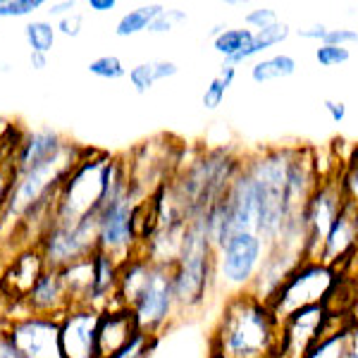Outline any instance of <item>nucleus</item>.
I'll use <instances>...</instances> for the list:
<instances>
[{
  "label": "nucleus",
  "instance_id": "nucleus-1",
  "mask_svg": "<svg viewBox=\"0 0 358 358\" xmlns=\"http://www.w3.org/2000/svg\"><path fill=\"white\" fill-rule=\"evenodd\" d=\"M280 320L273 306L251 292L227 296L213 330L210 358H275Z\"/></svg>",
  "mask_w": 358,
  "mask_h": 358
},
{
  "label": "nucleus",
  "instance_id": "nucleus-2",
  "mask_svg": "<svg viewBox=\"0 0 358 358\" xmlns=\"http://www.w3.org/2000/svg\"><path fill=\"white\" fill-rule=\"evenodd\" d=\"M122 172L127 160L98 148H86L84 158L65 179L55 201V222L72 224L89 215H96L108 192Z\"/></svg>",
  "mask_w": 358,
  "mask_h": 358
},
{
  "label": "nucleus",
  "instance_id": "nucleus-3",
  "mask_svg": "<svg viewBox=\"0 0 358 358\" xmlns=\"http://www.w3.org/2000/svg\"><path fill=\"white\" fill-rule=\"evenodd\" d=\"M172 280L179 313H196L215 294V246L206 232L203 217H196L187 224L182 251L172 265Z\"/></svg>",
  "mask_w": 358,
  "mask_h": 358
},
{
  "label": "nucleus",
  "instance_id": "nucleus-4",
  "mask_svg": "<svg viewBox=\"0 0 358 358\" xmlns=\"http://www.w3.org/2000/svg\"><path fill=\"white\" fill-rule=\"evenodd\" d=\"M320 303H344V273L322 261H308V258H303L294 268V273L270 301L277 320H285L296 310Z\"/></svg>",
  "mask_w": 358,
  "mask_h": 358
},
{
  "label": "nucleus",
  "instance_id": "nucleus-5",
  "mask_svg": "<svg viewBox=\"0 0 358 358\" xmlns=\"http://www.w3.org/2000/svg\"><path fill=\"white\" fill-rule=\"evenodd\" d=\"M265 253L268 246L253 232H236L222 241L215 248V292H224V299L251 292Z\"/></svg>",
  "mask_w": 358,
  "mask_h": 358
},
{
  "label": "nucleus",
  "instance_id": "nucleus-6",
  "mask_svg": "<svg viewBox=\"0 0 358 358\" xmlns=\"http://www.w3.org/2000/svg\"><path fill=\"white\" fill-rule=\"evenodd\" d=\"M346 313L337 303H320L301 308L280 320V339H277L275 358H306L313 346L320 344L325 334L339 327Z\"/></svg>",
  "mask_w": 358,
  "mask_h": 358
},
{
  "label": "nucleus",
  "instance_id": "nucleus-7",
  "mask_svg": "<svg viewBox=\"0 0 358 358\" xmlns=\"http://www.w3.org/2000/svg\"><path fill=\"white\" fill-rule=\"evenodd\" d=\"M134 322L141 334H148L153 339H160L163 334L170 330L172 322L179 315L177 306V294H175V280H172V268L165 265H155L151 270L146 287L136 296V301L129 306Z\"/></svg>",
  "mask_w": 358,
  "mask_h": 358
},
{
  "label": "nucleus",
  "instance_id": "nucleus-8",
  "mask_svg": "<svg viewBox=\"0 0 358 358\" xmlns=\"http://www.w3.org/2000/svg\"><path fill=\"white\" fill-rule=\"evenodd\" d=\"M339 172V170H337ZM337 172L327 175L317 184L313 196L308 199L303 210V258L317 261L325 244L327 234L334 227L337 217L342 215L346 206V196L342 192Z\"/></svg>",
  "mask_w": 358,
  "mask_h": 358
},
{
  "label": "nucleus",
  "instance_id": "nucleus-9",
  "mask_svg": "<svg viewBox=\"0 0 358 358\" xmlns=\"http://www.w3.org/2000/svg\"><path fill=\"white\" fill-rule=\"evenodd\" d=\"M38 251L48 270H65L67 265L91 258L98 251V224L96 215H89L72 224H57L43 234Z\"/></svg>",
  "mask_w": 358,
  "mask_h": 358
},
{
  "label": "nucleus",
  "instance_id": "nucleus-10",
  "mask_svg": "<svg viewBox=\"0 0 358 358\" xmlns=\"http://www.w3.org/2000/svg\"><path fill=\"white\" fill-rule=\"evenodd\" d=\"M5 337L24 358H62L60 320L43 315H24L5 320Z\"/></svg>",
  "mask_w": 358,
  "mask_h": 358
},
{
  "label": "nucleus",
  "instance_id": "nucleus-11",
  "mask_svg": "<svg viewBox=\"0 0 358 358\" xmlns=\"http://www.w3.org/2000/svg\"><path fill=\"white\" fill-rule=\"evenodd\" d=\"M98 322H101V310L89 308V306H72L60 317L62 358H101Z\"/></svg>",
  "mask_w": 358,
  "mask_h": 358
},
{
  "label": "nucleus",
  "instance_id": "nucleus-12",
  "mask_svg": "<svg viewBox=\"0 0 358 358\" xmlns=\"http://www.w3.org/2000/svg\"><path fill=\"white\" fill-rule=\"evenodd\" d=\"M356 258H358V206L346 201L342 215L337 217L334 227L327 234L325 244H322L317 261L332 265V268L344 273Z\"/></svg>",
  "mask_w": 358,
  "mask_h": 358
},
{
  "label": "nucleus",
  "instance_id": "nucleus-13",
  "mask_svg": "<svg viewBox=\"0 0 358 358\" xmlns=\"http://www.w3.org/2000/svg\"><path fill=\"white\" fill-rule=\"evenodd\" d=\"M65 146H67V138L62 136L60 131L50 129V127H38V129L22 131L20 143H17V153H15L17 175L48 165L50 160H55L57 155L62 153Z\"/></svg>",
  "mask_w": 358,
  "mask_h": 358
},
{
  "label": "nucleus",
  "instance_id": "nucleus-14",
  "mask_svg": "<svg viewBox=\"0 0 358 358\" xmlns=\"http://www.w3.org/2000/svg\"><path fill=\"white\" fill-rule=\"evenodd\" d=\"M301 261H303V253L299 248H289V246L268 248L256 282L251 287V294H256L258 299L270 303L275 294L280 292V287L287 282V277L294 273V268Z\"/></svg>",
  "mask_w": 358,
  "mask_h": 358
},
{
  "label": "nucleus",
  "instance_id": "nucleus-15",
  "mask_svg": "<svg viewBox=\"0 0 358 358\" xmlns=\"http://www.w3.org/2000/svg\"><path fill=\"white\" fill-rule=\"evenodd\" d=\"M24 306L29 315H43V317L60 320L72 308V301H69V294L65 289L60 270H45L41 280L34 285V289L24 296Z\"/></svg>",
  "mask_w": 358,
  "mask_h": 358
},
{
  "label": "nucleus",
  "instance_id": "nucleus-16",
  "mask_svg": "<svg viewBox=\"0 0 358 358\" xmlns=\"http://www.w3.org/2000/svg\"><path fill=\"white\" fill-rule=\"evenodd\" d=\"M43 256L38 251V246H22L20 253L15 256V261L10 263L8 273H5L3 285L8 287L10 299L15 301H24V296L34 289L41 275L45 273Z\"/></svg>",
  "mask_w": 358,
  "mask_h": 358
},
{
  "label": "nucleus",
  "instance_id": "nucleus-17",
  "mask_svg": "<svg viewBox=\"0 0 358 358\" xmlns=\"http://www.w3.org/2000/svg\"><path fill=\"white\" fill-rule=\"evenodd\" d=\"M138 334V327L134 322V315L122 306L117 308H108L101 313V322H98V354L101 358L113 356L115 351L124 349Z\"/></svg>",
  "mask_w": 358,
  "mask_h": 358
},
{
  "label": "nucleus",
  "instance_id": "nucleus-18",
  "mask_svg": "<svg viewBox=\"0 0 358 358\" xmlns=\"http://www.w3.org/2000/svg\"><path fill=\"white\" fill-rule=\"evenodd\" d=\"M91 258H94V287H91L86 306L101 310V313L108 308H117V285L122 263L103 251H96Z\"/></svg>",
  "mask_w": 358,
  "mask_h": 358
},
{
  "label": "nucleus",
  "instance_id": "nucleus-19",
  "mask_svg": "<svg viewBox=\"0 0 358 358\" xmlns=\"http://www.w3.org/2000/svg\"><path fill=\"white\" fill-rule=\"evenodd\" d=\"M296 69H299V62L294 55L275 53V55L258 57V60L251 65V69H248V74H251V82L268 84V82H282V79L294 77Z\"/></svg>",
  "mask_w": 358,
  "mask_h": 358
},
{
  "label": "nucleus",
  "instance_id": "nucleus-20",
  "mask_svg": "<svg viewBox=\"0 0 358 358\" xmlns=\"http://www.w3.org/2000/svg\"><path fill=\"white\" fill-rule=\"evenodd\" d=\"M289 36H292V27L287 24V22H277V24L270 27V29L253 31V41L248 43V48H244L236 57H232V60H224V62L239 67L241 62H248V60H253V57H265V53H268L270 48L285 43Z\"/></svg>",
  "mask_w": 358,
  "mask_h": 358
},
{
  "label": "nucleus",
  "instance_id": "nucleus-21",
  "mask_svg": "<svg viewBox=\"0 0 358 358\" xmlns=\"http://www.w3.org/2000/svg\"><path fill=\"white\" fill-rule=\"evenodd\" d=\"M60 275L72 306H86L91 287H94V258H84L79 263L67 265L65 270H60Z\"/></svg>",
  "mask_w": 358,
  "mask_h": 358
},
{
  "label": "nucleus",
  "instance_id": "nucleus-22",
  "mask_svg": "<svg viewBox=\"0 0 358 358\" xmlns=\"http://www.w3.org/2000/svg\"><path fill=\"white\" fill-rule=\"evenodd\" d=\"M163 8H165L163 3H146V5H136V8H131L129 13H124L117 20V24H115V36L129 38V36H136V34H141V31H148L151 22L163 13Z\"/></svg>",
  "mask_w": 358,
  "mask_h": 358
},
{
  "label": "nucleus",
  "instance_id": "nucleus-23",
  "mask_svg": "<svg viewBox=\"0 0 358 358\" xmlns=\"http://www.w3.org/2000/svg\"><path fill=\"white\" fill-rule=\"evenodd\" d=\"M234 79H236V67L229 65V62H222V65L217 67L215 77L208 82L203 96H201V103H203L206 110H217V108L222 106L224 96L232 89Z\"/></svg>",
  "mask_w": 358,
  "mask_h": 358
},
{
  "label": "nucleus",
  "instance_id": "nucleus-24",
  "mask_svg": "<svg viewBox=\"0 0 358 358\" xmlns=\"http://www.w3.org/2000/svg\"><path fill=\"white\" fill-rule=\"evenodd\" d=\"M253 41V31L248 27H227L217 38H213V50L217 55H222L224 60H232L248 48V43Z\"/></svg>",
  "mask_w": 358,
  "mask_h": 358
},
{
  "label": "nucleus",
  "instance_id": "nucleus-25",
  "mask_svg": "<svg viewBox=\"0 0 358 358\" xmlns=\"http://www.w3.org/2000/svg\"><path fill=\"white\" fill-rule=\"evenodd\" d=\"M24 38L31 48V53H45L48 55L55 45L57 29L50 20H31L24 27Z\"/></svg>",
  "mask_w": 358,
  "mask_h": 358
},
{
  "label": "nucleus",
  "instance_id": "nucleus-26",
  "mask_svg": "<svg viewBox=\"0 0 358 358\" xmlns=\"http://www.w3.org/2000/svg\"><path fill=\"white\" fill-rule=\"evenodd\" d=\"M17 143H20V136H17L15 141L0 143V213H3L5 203H8L10 192H13V184H15V175H17V167H15Z\"/></svg>",
  "mask_w": 358,
  "mask_h": 358
},
{
  "label": "nucleus",
  "instance_id": "nucleus-27",
  "mask_svg": "<svg viewBox=\"0 0 358 358\" xmlns=\"http://www.w3.org/2000/svg\"><path fill=\"white\" fill-rule=\"evenodd\" d=\"M346 342H349V320H344L339 327H334L330 334L320 339V344L310 349L306 358H344Z\"/></svg>",
  "mask_w": 358,
  "mask_h": 358
},
{
  "label": "nucleus",
  "instance_id": "nucleus-28",
  "mask_svg": "<svg viewBox=\"0 0 358 358\" xmlns=\"http://www.w3.org/2000/svg\"><path fill=\"white\" fill-rule=\"evenodd\" d=\"M339 184H342V192L349 203L358 206V146L351 151L344 165H339Z\"/></svg>",
  "mask_w": 358,
  "mask_h": 358
},
{
  "label": "nucleus",
  "instance_id": "nucleus-29",
  "mask_svg": "<svg viewBox=\"0 0 358 358\" xmlns=\"http://www.w3.org/2000/svg\"><path fill=\"white\" fill-rule=\"evenodd\" d=\"M89 72L98 79H106V82H117V79L127 77V67L117 55H101L91 60Z\"/></svg>",
  "mask_w": 358,
  "mask_h": 358
},
{
  "label": "nucleus",
  "instance_id": "nucleus-30",
  "mask_svg": "<svg viewBox=\"0 0 358 358\" xmlns=\"http://www.w3.org/2000/svg\"><path fill=\"white\" fill-rule=\"evenodd\" d=\"M127 77H129V84L131 89L136 91V94H148V91L153 89L155 84H158V77H155V62H138L127 72Z\"/></svg>",
  "mask_w": 358,
  "mask_h": 358
},
{
  "label": "nucleus",
  "instance_id": "nucleus-31",
  "mask_svg": "<svg viewBox=\"0 0 358 358\" xmlns=\"http://www.w3.org/2000/svg\"><path fill=\"white\" fill-rule=\"evenodd\" d=\"M189 20V13L182 8H163V13H160L155 20L151 22V27H148V34H170L172 29H177L179 24H184V22Z\"/></svg>",
  "mask_w": 358,
  "mask_h": 358
},
{
  "label": "nucleus",
  "instance_id": "nucleus-32",
  "mask_svg": "<svg viewBox=\"0 0 358 358\" xmlns=\"http://www.w3.org/2000/svg\"><path fill=\"white\" fill-rule=\"evenodd\" d=\"M155 346H158V339H153V337H148V334L138 332L136 337L124 346V349L115 351L113 356H106V358H151V354L155 351Z\"/></svg>",
  "mask_w": 358,
  "mask_h": 358
},
{
  "label": "nucleus",
  "instance_id": "nucleus-33",
  "mask_svg": "<svg viewBox=\"0 0 358 358\" xmlns=\"http://www.w3.org/2000/svg\"><path fill=\"white\" fill-rule=\"evenodd\" d=\"M280 22V15L273 5H258V8L248 10L244 15V24L251 29V31H263V29H270Z\"/></svg>",
  "mask_w": 358,
  "mask_h": 358
},
{
  "label": "nucleus",
  "instance_id": "nucleus-34",
  "mask_svg": "<svg viewBox=\"0 0 358 358\" xmlns=\"http://www.w3.org/2000/svg\"><path fill=\"white\" fill-rule=\"evenodd\" d=\"M41 8H45L43 0H3V3H0V20L29 17Z\"/></svg>",
  "mask_w": 358,
  "mask_h": 358
},
{
  "label": "nucleus",
  "instance_id": "nucleus-35",
  "mask_svg": "<svg viewBox=\"0 0 358 358\" xmlns=\"http://www.w3.org/2000/svg\"><path fill=\"white\" fill-rule=\"evenodd\" d=\"M315 62L320 67H339L344 62L351 60V50L349 48H342V45H327V43H320L315 48Z\"/></svg>",
  "mask_w": 358,
  "mask_h": 358
},
{
  "label": "nucleus",
  "instance_id": "nucleus-36",
  "mask_svg": "<svg viewBox=\"0 0 358 358\" xmlns=\"http://www.w3.org/2000/svg\"><path fill=\"white\" fill-rule=\"evenodd\" d=\"M55 29L60 36H67V38H77L82 36L84 31V15L82 13H72L67 17H62V20L55 22Z\"/></svg>",
  "mask_w": 358,
  "mask_h": 358
},
{
  "label": "nucleus",
  "instance_id": "nucleus-37",
  "mask_svg": "<svg viewBox=\"0 0 358 358\" xmlns=\"http://www.w3.org/2000/svg\"><path fill=\"white\" fill-rule=\"evenodd\" d=\"M327 45H342V48H349V45L358 43V29L351 27H330L325 36Z\"/></svg>",
  "mask_w": 358,
  "mask_h": 358
},
{
  "label": "nucleus",
  "instance_id": "nucleus-38",
  "mask_svg": "<svg viewBox=\"0 0 358 358\" xmlns=\"http://www.w3.org/2000/svg\"><path fill=\"white\" fill-rule=\"evenodd\" d=\"M327 31H330V27L322 24V22H315V24H308V27H299L296 36L303 38V41H315L317 45H320V43H325Z\"/></svg>",
  "mask_w": 358,
  "mask_h": 358
},
{
  "label": "nucleus",
  "instance_id": "nucleus-39",
  "mask_svg": "<svg viewBox=\"0 0 358 358\" xmlns=\"http://www.w3.org/2000/svg\"><path fill=\"white\" fill-rule=\"evenodd\" d=\"M45 13H48V17H53V20H62V17L77 13V0H53V3L45 5Z\"/></svg>",
  "mask_w": 358,
  "mask_h": 358
},
{
  "label": "nucleus",
  "instance_id": "nucleus-40",
  "mask_svg": "<svg viewBox=\"0 0 358 358\" xmlns=\"http://www.w3.org/2000/svg\"><path fill=\"white\" fill-rule=\"evenodd\" d=\"M322 110L334 124H342L346 120V103L344 101H334V98H325L322 101Z\"/></svg>",
  "mask_w": 358,
  "mask_h": 358
},
{
  "label": "nucleus",
  "instance_id": "nucleus-41",
  "mask_svg": "<svg viewBox=\"0 0 358 358\" xmlns=\"http://www.w3.org/2000/svg\"><path fill=\"white\" fill-rule=\"evenodd\" d=\"M344 313L351 327H358V292H354L349 296V301L344 303Z\"/></svg>",
  "mask_w": 358,
  "mask_h": 358
},
{
  "label": "nucleus",
  "instance_id": "nucleus-42",
  "mask_svg": "<svg viewBox=\"0 0 358 358\" xmlns=\"http://www.w3.org/2000/svg\"><path fill=\"white\" fill-rule=\"evenodd\" d=\"M0 358H24L20 351H17V346L10 342L3 332H0Z\"/></svg>",
  "mask_w": 358,
  "mask_h": 358
},
{
  "label": "nucleus",
  "instance_id": "nucleus-43",
  "mask_svg": "<svg viewBox=\"0 0 358 358\" xmlns=\"http://www.w3.org/2000/svg\"><path fill=\"white\" fill-rule=\"evenodd\" d=\"M344 358H358V327L349 325V342H346V356Z\"/></svg>",
  "mask_w": 358,
  "mask_h": 358
},
{
  "label": "nucleus",
  "instance_id": "nucleus-44",
  "mask_svg": "<svg viewBox=\"0 0 358 358\" xmlns=\"http://www.w3.org/2000/svg\"><path fill=\"white\" fill-rule=\"evenodd\" d=\"M89 10L94 13H110V10L117 8V0H89Z\"/></svg>",
  "mask_w": 358,
  "mask_h": 358
},
{
  "label": "nucleus",
  "instance_id": "nucleus-45",
  "mask_svg": "<svg viewBox=\"0 0 358 358\" xmlns=\"http://www.w3.org/2000/svg\"><path fill=\"white\" fill-rule=\"evenodd\" d=\"M29 65L34 69H45L48 67V55L45 53H29Z\"/></svg>",
  "mask_w": 358,
  "mask_h": 358
},
{
  "label": "nucleus",
  "instance_id": "nucleus-46",
  "mask_svg": "<svg viewBox=\"0 0 358 358\" xmlns=\"http://www.w3.org/2000/svg\"><path fill=\"white\" fill-rule=\"evenodd\" d=\"M224 29H227V24H215V27L210 29V36H213V38H217V36H220V34L224 31Z\"/></svg>",
  "mask_w": 358,
  "mask_h": 358
},
{
  "label": "nucleus",
  "instance_id": "nucleus-47",
  "mask_svg": "<svg viewBox=\"0 0 358 358\" xmlns=\"http://www.w3.org/2000/svg\"><path fill=\"white\" fill-rule=\"evenodd\" d=\"M356 292H358V282H356Z\"/></svg>",
  "mask_w": 358,
  "mask_h": 358
},
{
  "label": "nucleus",
  "instance_id": "nucleus-48",
  "mask_svg": "<svg viewBox=\"0 0 358 358\" xmlns=\"http://www.w3.org/2000/svg\"><path fill=\"white\" fill-rule=\"evenodd\" d=\"M0 3H3V0H0Z\"/></svg>",
  "mask_w": 358,
  "mask_h": 358
}]
</instances>
